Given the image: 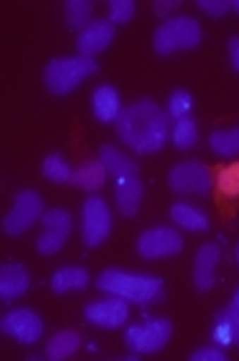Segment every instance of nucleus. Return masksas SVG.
<instances>
[{
  "label": "nucleus",
  "instance_id": "f257e3e1",
  "mask_svg": "<svg viewBox=\"0 0 239 361\" xmlns=\"http://www.w3.org/2000/svg\"><path fill=\"white\" fill-rule=\"evenodd\" d=\"M115 125L117 137L140 154L159 152V149L165 147L167 137L172 135L167 110H162L157 102L147 100V97L123 107Z\"/></svg>",
  "mask_w": 239,
  "mask_h": 361
},
{
  "label": "nucleus",
  "instance_id": "f03ea898",
  "mask_svg": "<svg viewBox=\"0 0 239 361\" xmlns=\"http://www.w3.org/2000/svg\"><path fill=\"white\" fill-rule=\"evenodd\" d=\"M97 289L135 304H152L157 299H162V279H157L152 274L107 269L97 276Z\"/></svg>",
  "mask_w": 239,
  "mask_h": 361
},
{
  "label": "nucleus",
  "instance_id": "7ed1b4c3",
  "mask_svg": "<svg viewBox=\"0 0 239 361\" xmlns=\"http://www.w3.org/2000/svg\"><path fill=\"white\" fill-rule=\"evenodd\" d=\"M97 70L95 58H85V55H70V58H55L45 68V85L53 95H68L85 78H90Z\"/></svg>",
  "mask_w": 239,
  "mask_h": 361
},
{
  "label": "nucleus",
  "instance_id": "20e7f679",
  "mask_svg": "<svg viewBox=\"0 0 239 361\" xmlns=\"http://www.w3.org/2000/svg\"><path fill=\"white\" fill-rule=\"evenodd\" d=\"M202 43V27L195 18H167L154 32V53L172 55L177 50H192Z\"/></svg>",
  "mask_w": 239,
  "mask_h": 361
},
{
  "label": "nucleus",
  "instance_id": "39448f33",
  "mask_svg": "<svg viewBox=\"0 0 239 361\" xmlns=\"http://www.w3.org/2000/svg\"><path fill=\"white\" fill-rule=\"evenodd\" d=\"M167 185L177 195H207L214 185V175L207 165L190 159V162L172 167L167 175Z\"/></svg>",
  "mask_w": 239,
  "mask_h": 361
},
{
  "label": "nucleus",
  "instance_id": "423d86ee",
  "mask_svg": "<svg viewBox=\"0 0 239 361\" xmlns=\"http://www.w3.org/2000/svg\"><path fill=\"white\" fill-rule=\"evenodd\" d=\"M170 339H172V324L167 319H149L145 324H135L125 331V344L135 354H154V351L165 349Z\"/></svg>",
  "mask_w": 239,
  "mask_h": 361
},
{
  "label": "nucleus",
  "instance_id": "0eeeda50",
  "mask_svg": "<svg viewBox=\"0 0 239 361\" xmlns=\"http://www.w3.org/2000/svg\"><path fill=\"white\" fill-rule=\"evenodd\" d=\"M43 214H45L43 197L32 190H23V192H18L16 204H13V209L6 214V219H3V229H6L11 237H20V234H25L37 219H43Z\"/></svg>",
  "mask_w": 239,
  "mask_h": 361
},
{
  "label": "nucleus",
  "instance_id": "6e6552de",
  "mask_svg": "<svg viewBox=\"0 0 239 361\" xmlns=\"http://www.w3.org/2000/svg\"><path fill=\"white\" fill-rule=\"evenodd\" d=\"M185 247V239L172 227H152L137 237V255L145 259H162V257H175Z\"/></svg>",
  "mask_w": 239,
  "mask_h": 361
},
{
  "label": "nucleus",
  "instance_id": "1a4fd4ad",
  "mask_svg": "<svg viewBox=\"0 0 239 361\" xmlns=\"http://www.w3.org/2000/svg\"><path fill=\"white\" fill-rule=\"evenodd\" d=\"M40 222H43V234L37 237L35 247L40 255L50 257L63 250V245L68 242L70 229H73V217H70V212H65V209L55 207V209H48Z\"/></svg>",
  "mask_w": 239,
  "mask_h": 361
},
{
  "label": "nucleus",
  "instance_id": "9d476101",
  "mask_svg": "<svg viewBox=\"0 0 239 361\" xmlns=\"http://www.w3.org/2000/svg\"><path fill=\"white\" fill-rule=\"evenodd\" d=\"M112 229V214L105 200L90 197L82 204V239L87 247H100Z\"/></svg>",
  "mask_w": 239,
  "mask_h": 361
},
{
  "label": "nucleus",
  "instance_id": "9b49d317",
  "mask_svg": "<svg viewBox=\"0 0 239 361\" xmlns=\"http://www.w3.org/2000/svg\"><path fill=\"white\" fill-rule=\"evenodd\" d=\"M3 334L13 336L20 344H35L43 336V319L37 317L32 309H13L0 319Z\"/></svg>",
  "mask_w": 239,
  "mask_h": 361
},
{
  "label": "nucleus",
  "instance_id": "f8f14e48",
  "mask_svg": "<svg viewBox=\"0 0 239 361\" xmlns=\"http://www.w3.org/2000/svg\"><path fill=\"white\" fill-rule=\"evenodd\" d=\"M130 317V307L125 299L120 297H112L110 299H102V302H92L85 307V319L90 324L100 326V329H117V326H123Z\"/></svg>",
  "mask_w": 239,
  "mask_h": 361
},
{
  "label": "nucleus",
  "instance_id": "ddd939ff",
  "mask_svg": "<svg viewBox=\"0 0 239 361\" xmlns=\"http://www.w3.org/2000/svg\"><path fill=\"white\" fill-rule=\"evenodd\" d=\"M112 40H115V25L107 18L105 20H92L78 32V50L85 58H95L97 53L110 48Z\"/></svg>",
  "mask_w": 239,
  "mask_h": 361
},
{
  "label": "nucleus",
  "instance_id": "4468645a",
  "mask_svg": "<svg viewBox=\"0 0 239 361\" xmlns=\"http://www.w3.org/2000/svg\"><path fill=\"white\" fill-rule=\"evenodd\" d=\"M219 245L214 242H207L197 250V257H195V274H192V282H195V289L197 292H209L217 282V276H214V269L219 264Z\"/></svg>",
  "mask_w": 239,
  "mask_h": 361
},
{
  "label": "nucleus",
  "instance_id": "2eb2a0df",
  "mask_svg": "<svg viewBox=\"0 0 239 361\" xmlns=\"http://www.w3.org/2000/svg\"><path fill=\"white\" fill-rule=\"evenodd\" d=\"M115 197H117V209L123 217H135L142 202V182L140 175L120 177L115 180Z\"/></svg>",
  "mask_w": 239,
  "mask_h": 361
},
{
  "label": "nucleus",
  "instance_id": "dca6fc26",
  "mask_svg": "<svg viewBox=\"0 0 239 361\" xmlns=\"http://www.w3.org/2000/svg\"><path fill=\"white\" fill-rule=\"evenodd\" d=\"M27 287H30V276H27L25 267L3 264V269H0V299L3 302H13V299L23 297Z\"/></svg>",
  "mask_w": 239,
  "mask_h": 361
},
{
  "label": "nucleus",
  "instance_id": "f3484780",
  "mask_svg": "<svg viewBox=\"0 0 239 361\" xmlns=\"http://www.w3.org/2000/svg\"><path fill=\"white\" fill-rule=\"evenodd\" d=\"M92 112L100 123H117V117L123 112V102H120V92L112 85H100L92 92Z\"/></svg>",
  "mask_w": 239,
  "mask_h": 361
},
{
  "label": "nucleus",
  "instance_id": "a211bd4d",
  "mask_svg": "<svg viewBox=\"0 0 239 361\" xmlns=\"http://www.w3.org/2000/svg\"><path fill=\"white\" fill-rule=\"evenodd\" d=\"M170 219L175 224H180L187 232H207L209 229V217L202 212V209L192 207L187 202H175L170 209Z\"/></svg>",
  "mask_w": 239,
  "mask_h": 361
},
{
  "label": "nucleus",
  "instance_id": "6ab92c4d",
  "mask_svg": "<svg viewBox=\"0 0 239 361\" xmlns=\"http://www.w3.org/2000/svg\"><path fill=\"white\" fill-rule=\"evenodd\" d=\"M90 282V274L80 267H63L53 274L50 279V287L55 294H68V292H82Z\"/></svg>",
  "mask_w": 239,
  "mask_h": 361
},
{
  "label": "nucleus",
  "instance_id": "aec40b11",
  "mask_svg": "<svg viewBox=\"0 0 239 361\" xmlns=\"http://www.w3.org/2000/svg\"><path fill=\"white\" fill-rule=\"evenodd\" d=\"M105 180H107V170L100 159H97V162H85V165H80L78 170H73L70 185L80 187V190H85V192H95L105 185Z\"/></svg>",
  "mask_w": 239,
  "mask_h": 361
},
{
  "label": "nucleus",
  "instance_id": "412c9836",
  "mask_svg": "<svg viewBox=\"0 0 239 361\" xmlns=\"http://www.w3.org/2000/svg\"><path fill=\"white\" fill-rule=\"evenodd\" d=\"M100 162L105 165L107 175H112L115 180H120V177H130V175H140L137 165H135L133 159L125 157V154H120L115 147H110V145H102L100 147Z\"/></svg>",
  "mask_w": 239,
  "mask_h": 361
},
{
  "label": "nucleus",
  "instance_id": "4be33fe9",
  "mask_svg": "<svg viewBox=\"0 0 239 361\" xmlns=\"http://www.w3.org/2000/svg\"><path fill=\"white\" fill-rule=\"evenodd\" d=\"M80 349V334L75 331H58L45 346V356L50 361H65Z\"/></svg>",
  "mask_w": 239,
  "mask_h": 361
},
{
  "label": "nucleus",
  "instance_id": "5701e85b",
  "mask_svg": "<svg viewBox=\"0 0 239 361\" xmlns=\"http://www.w3.org/2000/svg\"><path fill=\"white\" fill-rule=\"evenodd\" d=\"M209 147L219 157H237L239 154V128L232 130H214L209 135Z\"/></svg>",
  "mask_w": 239,
  "mask_h": 361
},
{
  "label": "nucleus",
  "instance_id": "b1692460",
  "mask_svg": "<svg viewBox=\"0 0 239 361\" xmlns=\"http://www.w3.org/2000/svg\"><path fill=\"white\" fill-rule=\"evenodd\" d=\"M92 16V3L90 0H68L65 3V20L73 30H82Z\"/></svg>",
  "mask_w": 239,
  "mask_h": 361
},
{
  "label": "nucleus",
  "instance_id": "393cba45",
  "mask_svg": "<svg viewBox=\"0 0 239 361\" xmlns=\"http://www.w3.org/2000/svg\"><path fill=\"white\" fill-rule=\"evenodd\" d=\"M43 175L55 185H70V180H73V170L63 154H48L43 159Z\"/></svg>",
  "mask_w": 239,
  "mask_h": 361
},
{
  "label": "nucleus",
  "instance_id": "a878e982",
  "mask_svg": "<svg viewBox=\"0 0 239 361\" xmlns=\"http://www.w3.org/2000/svg\"><path fill=\"white\" fill-rule=\"evenodd\" d=\"M197 123L192 117H182V120H175V128H172V142H175L177 149H190L195 147L197 142Z\"/></svg>",
  "mask_w": 239,
  "mask_h": 361
},
{
  "label": "nucleus",
  "instance_id": "bb28decb",
  "mask_svg": "<svg viewBox=\"0 0 239 361\" xmlns=\"http://www.w3.org/2000/svg\"><path fill=\"white\" fill-rule=\"evenodd\" d=\"M192 107H195V102H192V95L187 90H175L170 95V100H167V115L175 117V120H182V117H190Z\"/></svg>",
  "mask_w": 239,
  "mask_h": 361
},
{
  "label": "nucleus",
  "instance_id": "cd10ccee",
  "mask_svg": "<svg viewBox=\"0 0 239 361\" xmlns=\"http://www.w3.org/2000/svg\"><path fill=\"white\" fill-rule=\"evenodd\" d=\"M135 16V3L133 0H110L107 3V20L112 25H125Z\"/></svg>",
  "mask_w": 239,
  "mask_h": 361
},
{
  "label": "nucleus",
  "instance_id": "c85d7f7f",
  "mask_svg": "<svg viewBox=\"0 0 239 361\" xmlns=\"http://www.w3.org/2000/svg\"><path fill=\"white\" fill-rule=\"evenodd\" d=\"M212 341L217 346H232L234 344V326L232 322H229L227 314H217V319H214V326H212Z\"/></svg>",
  "mask_w": 239,
  "mask_h": 361
},
{
  "label": "nucleus",
  "instance_id": "c756f323",
  "mask_svg": "<svg viewBox=\"0 0 239 361\" xmlns=\"http://www.w3.org/2000/svg\"><path fill=\"white\" fill-rule=\"evenodd\" d=\"M219 192L227 197H234L239 195V162H234V165L224 167L222 172H219Z\"/></svg>",
  "mask_w": 239,
  "mask_h": 361
},
{
  "label": "nucleus",
  "instance_id": "7c9ffc66",
  "mask_svg": "<svg viewBox=\"0 0 239 361\" xmlns=\"http://www.w3.org/2000/svg\"><path fill=\"white\" fill-rule=\"evenodd\" d=\"M197 6H200L202 13H207V16L222 18V16H227L229 11H234V0H200Z\"/></svg>",
  "mask_w": 239,
  "mask_h": 361
},
{
  "label": "nucleus",
  "instance_id": "2f4dec72",
  "mask_svg": "<svg viewBox=\"0 0 239 361\" xmlns=\"http://www.w3.org/2000/svg\"><path fill=\"white\" fill-rule=\"evenodd\" d=\"M192 361H227V356H224V351H222V346H204V349H197V351H192V356H190Z\"/></svg>",
  "mask_w": 239,
  "mask_h": 361
},
{
  "label": "nucleus",
  "instance_id": "473e14b6",
  "mask_svg": "<svg viewBox=\"0 0 239 361\" xmlns=\"http://www.w3.org/2000/svg\"><path fill=\"white\" fill-rule=\"evenodd\" d=\"M224 314H227L229 322H232V326H234V344L239 346V289L234 292V299L229 302V307L224 309Z\"/></svg>",
  "mask_w": 239,
  "mask_h": 361
},
{
  "label": "nucleus",
  "instance_id": "72a5a7b5",
  "mask_svg": "<svg viewBox=\"0 0 239 361\" xmlns=\"http://www.w3.org/2000/svg\"><path fill=\"white\" fill-rule=\"evenodd\" d=\"M177 6H180V3H177V0H157V3H154L152 8H154V13H157V16L167 18L172 11H175Z\"/></svg>",
  "mask_w": 239,
  "mask_h": 361
},
{
  "label": "nucleus",
  "instance_id": "f704fd0d",
  "mask_svg": "<svg viewBox=\"0 0 239 361\" xmlns=\"http://www.w3.org/2000/svg\"><path fill=\"white\" fill-rule=\"evenodd\" d=\"M229 60H232V68L239 73V37L229 40Z\"/></svg>",
  "mask_w": 239,
  "mask_h": 361
},
{
  "label": "nucleus",
  "instance_id": "c9c22d12",
  "mask_svg": "<svg viewBox=\"0 0 239 361\" xmlns=\"http://www.w3.org/2000/svg\"><path fill=\"white\" fill-rule=\"evenodd\" d=\"M234 11H237V13H239V0H234Z\"/></svg>",
  "mask_w": 239,
  "mask_h": 361
},
{
  "label": "nucleus",
  "instance_id": "e433bc0d",
  "mask_svg": "<svg viewBox=\"0 0 239 361\" xmlns=\"http://www.w3.org/2000/svg\"><path fill=\"white\" fill-rule=\"evenodd\" d=\"M237 267H239V245H237Z\"/></svg>",
  "mask_w": 239,
  "mask_h": 361
}]
</instances>
